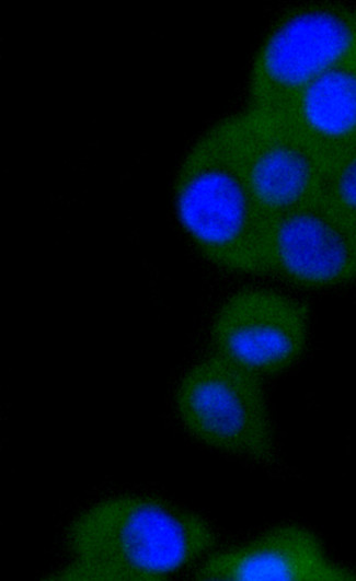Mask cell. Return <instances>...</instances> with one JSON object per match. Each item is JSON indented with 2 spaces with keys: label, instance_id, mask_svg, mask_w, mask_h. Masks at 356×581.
Listing matches in <instances>:
<instances>
[{
  "label": "cell",
  "instance_id": "obj_1",
  "mask_svg": "<svg viewBox=\"0 0 356 581\" xmlns=\"http://www.w3.org/2000/svg\"><path fill=\"white\" fill-rule=\"evenodd\" d=\"M215 544L211 525L192 510L153 496H113L70 522V561L46 579L163 580Z\"/></svg>",
  "mask_w": 356,
  "mask_h": 581
},
{
  "label": "cell",
  "instance_id": "obj_2",
  "mask_svg": "<svg viewBox=\"0 0 356 581\" xmlns=\"http://www.w3.org/2000/svg\"><path fill=\"white\" fill-rule=\"evenodd\" d=\"M173 195L183 230L208 262L237 274L273 272L272 218L246 178L227 117L188 149Z\"/></svg>",
  "mask_w": 356,
  "mask_h": 581
},
{
  "label": "cell",
  "instance_id": "obj_3",
  "mask_svg": "<svg viewBox=\"0 0 356 581\" xmlns=\"http://www.w3.org/2000/svg\"><path fill=\"white\" fill-rule=\"evenodd\" d=\"M177 415L198 441L260 464L275 458L260 376L215 353L194 364L175 394Z\"/></svg>",
  "mask_w": 356,
  "mask_h": 581
},
{
  "label": "cell",
  "instance_id": "obj_7",
  "mask_svg": "<svg viewBox=\"0 0 356 581\" xmlns=\"http://www.w3.org/2000/svg\"><path fill=\"white\" fill-rule=\"evenodd\" d=\"M273 272L305 288L356 280V219L323 197L272 217Z\"/></svg>",
  "mask_w": 356,
  "mask_h": 581
},
{
  "label": "cell",
  "instance_id": "obj_4",
  "mask_svg": "<svg viewBox=\"0 0 356 581\" xmlns=\"http://www.w3.org/2000/svg\"><path fill=\"white\" fill-rule=\"evenodd\" d=\"M356 47V9L307 2L271 25L254 56L249 106L284 111L313 78Z\"/></svg>",
  "mask_w": 356,
  "mask_h": 581
},
{
  "label": "cell",
  "instance_id": "obj_10",
  "mask_svg": "<svg viewBox=\"0 0 356 581\" xmlns=\"http://www.w3.org/2000/svg\"><path fill=\"white\" fill-rule=\"evenodd\" d=\"M321 197L356 219V146L326 160Z\"/></svg>",
  "mask_w": 356,
  "mask_h": 581
},
{
  "label": "cell",
  "instance_id": "obj_8",
  "mask_svg": "<svg viewBox=\"0 0 356 581\" xmlns=\"http://www.w3.org/2000/svg\"><path fill=\"white\" fill-rule=\"evenodd\" d=\"M198 580H356V572L326 555L308 528L285 524L210 556L195 572Z\"/></svg>",
  "mask_w": 356,
  "mask_h": 581
},
{
  "label": "cell",
  "instance_id": "obj_5",
  "mask_svg": "<svg viewBox=\"0 0 356 581\" xmlns=\"http://www.w3.org/2000/svg\"><path fill=\"white\" fill-rule=\"evenodd\" d=\"M246 178L272 217L321 197L326 159L279 111L227 117Z\"/></svg>",
  "mask_w": 356,
  "mask_h": 581
},
{
  "label": "cell",
  "instance_id": "obj_6",
  "mask_svg": "<svg viewBox=\"0 0 356 581\" xmlns=\"http://www.w3.org/2000/svg\"><path fill=\"white\" fill-rule=\"evenodd\" d=\"M309 311L279 292L251 288L232 294L210 328L216 353L261 375L280 373L302 355Z\"/></svg>",
  "mask_w": 356,
  "mask_h": 581
},
{
  "label": "cell",
  "instance_id": "obj_9",
  "mask_svg": "<svg viewBox=\"0 0 356 581\" xmlns=\"http://www.w3.org/2000/svg\"><path fill=\"white\" fill-rule=\"evenodd\" d=\"M284 112L328 160L356 146V47L308 84Z\"/></svg>",
  "mask_w": 356,
  "mask_h": 581
}]
</instances>
